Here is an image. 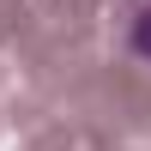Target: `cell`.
Masks as SVG:
<instances>
[{"instance_id": "cell-1", "label": "cell", "mask_w": 151, "mask_h": 151, "mask_svg": "<svg viewBox=\"0 0 151 151\" xmlns=\"http://www.w3.org/2000/svg\"><path fill=\"white\" fill-rule=\"evenodd\" d=\"M133 55H139V60H151V0L139 6V18H133Z\"/></svg>"}]
</instances>
